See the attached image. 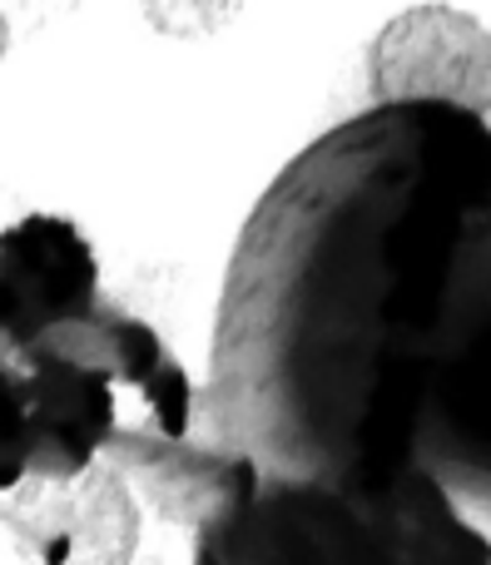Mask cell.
I'll return each instance as SVG.
<instances>
[{"mask_svg": "<svg viewBox=\"0 0 491 565\" xmlns=\"http://www.w3.org/2000/svg\"><path fill=\"white\" fill-rule=\"evenodd\" d=\"M491 244V125L377 105L254 204L209 352L218 441L278 477L383 491L413 461L457 282Z\"/></svg>", "mask_w": 491, "mask_h": 565, "instance_id": "obj_1", "label": "cell"}, {"mask_svg": "<svg viewBox=\"0 0 491 565\" xmlns=\"http://www.w3.org/2000/svg\"><path fill=\"white\" fill-rule=\"evenodd\" d=\"M194 565H427L383 491L264 471L254 491L199 526Z\"/></svg>", "mask_w": 491, "mask_h": 565, "instance_id": "obj_2", "label": "cell"}, {"mask_svg": "<svg viewBox=\"0 0 491 565\" xmlns=\"http://www.w3.org/2000/svg\"><path fill=\"white\" fill-rule=\"evenodd\" d=\"M6 427H0V487L20 477H75L105 457L109 437L129 427L125 387L95 362L65 352L15 348L6 362Z\"/></svg>", "mask_w": 491, "mask_h": 565, "instance_id": "obj_3", "label": "cell"}, {"mask_svg": "<svg viewBox=\"0 0 491 565\" xmlns=\"http://www.w3.org/2000/svg\"><path fill=\"white\" fill-rule=\"evenodd\" d=\"M6 536L25 565H135L139 491L105 457L75 477H20L6 487Z\"/></svg>", "mask_w": 491, "mask_h": 565, "instance_id": "obj_4", "label": "cell"}, {"mask_svg": "<svg viewBox=\"0 0 491 565\" xmlns=\"http://www.w3.org/2000/svg\"><path fill=\"white\" fill-rule=\"evenodd\" d=\"M377 105H462L491 115V30L472 10L423 0L387 20L367 45Z\"/></svg>", "mask_w": 491, "mask_h": 565, "instance_id": "obj_5", "label": "cell"}, {"mask_svg": "<svg viewBox=\"0 0 491 565\" xmlns=\"http://www.w3.org/2000/svg\"><path fill=\"white\" fill-rule=\"evenodd\" d=\"M99 302V254L75 218L25 214L0 238V332L6 348H25L55 322Z\"/></svg>", "mask_w": 491, "mask_h": 565, "instance_id": "obj_6", "label": "cell"}, {"mask_svg": "<svg viewBox=\"0 0 491 565\" xmlns=\"http://www.w3.org/2000/svg\"><path fill=\"white\" fill-rule=\"evenodd\" d=\"M105 461L125 471L129 487L159 521L189 531L234 511L264 481V467L228 441L194 447L189 437H169L154 427H119L105 447Z\"/></svg>", "mask_w": 491, "mask_h": 565, "instance_id": "obj_7", "label": "cell"}, {"mask_svg": "<svg viewBox=\"0 0 491 565\" xmlns=\"http://www.w3.org/2000/svg\"><path fill=\"white\" fill-rule=\"evenodd\" d=\"M25 348L40 352H65V358L95 362L125 387V397L135 402V427H154L169 437H189V417H194V382H189L184 362L159 342V332L149 322L129 318L119 308L95 302L79 318L55 322L50 332H40Z\"/></svg>", "mask_w": 491, "mask_h": 565, "instance_id": "obj_8", "label": "cell"}, {"mask_svg": "<svg viewBox=\"0 0 491 565\" xmlns=\"http://www.w3.org/2000/svg\"><path fill=\"white\" fill-rule=\"evenodd\" d=\"M383 497L397 511V521L413 531L427 565H491V541L457 511V501L423 461H407L383 487Z\"/></svg>", "mask_w": 491, "mask_h": 565, "instance_id": "obj_9", "label": "cell"}, {"mask_svg": "<svg viewBox=\"0 0 491 565\" xmlns=\"http://www.w3.org/2000/svg\"><path fill=\"white\" fill-rule=\"evenodd\" d=\"M452 387H447V407H452L457 427L467 431L472 447L491 451V328L467 348V358L457 362Z\"/></svg>", "mask_w": 491, "mask_h": 565, "instance_id": "obj_10", "label": "cell"}, {"mask_svg": "<svg viewBox=\"0 0 491 565\" xmlns=\"http://www.w3.org/2000/svg\"><path fill=\"white\" fill-rule=\"evenodd\" d=\"M139 15L164 40H209L244 15V0H139Z\"/></svg>", "mask_w": 491, "mask_h": 565, "instance_id": "obj_11", "label": "cell"}]
</instances>
